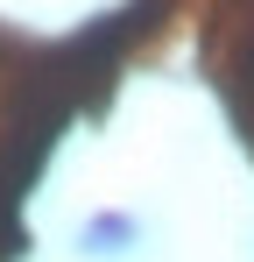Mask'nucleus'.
<instances>
[{
	"mask_svg": "<svg viewBox=\"0 0 254 262\" xmlns=\"http://www.w3.org/2000/svg\"><path fill=\"white\" fill-rule=\"evenodd\" d=\"M226 106H233L240 135L254 142V21L240 29V43H233V64H226Z\"/></svg>",
	"mask_w": 254,
	"mask_h": 262,
	"instance_id": "f257e3e1",
	"label": "nucleus"
},
{
	"mask_svg": "<svg viewBox=\"0 0 254 262\" xmlns=\"http://www.w3.org/2000/svg\"><path fill=\"white\" fill-rule=\"evenodd\" d=\"M134 213H92L85 220V234H78V248L85 255H120V248H134Z\"/></svg>",
	"mask_w": 254,
	"mask_h": 262,
	"instance_id": "f03ea898",
	"label": "nucleus"
}]
</instances>
